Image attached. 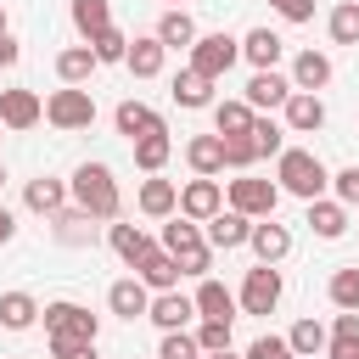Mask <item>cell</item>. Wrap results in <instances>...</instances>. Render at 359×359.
<instances>
[{
	"label": "cell",
	"mask_w": 359,
	"mask_h": 359,
	"mask_svg": "<svg viewBox=\"0 0 359 359\" xmlns=\"http://www.w3.org/2000/svg\"><path fill=\"white\" fill-rule=\"evenodd\" d=\"M325 337H331V331H325L314 314H303V320L286 331V348H292L297 359H314V353H325Z\"/></svg>",
	"instance_id": "d6a6232c"
},
{
	"label": "cell",
	"mask_w": 359,
	"mask_h": 359,
	"mask_svg": "<svg viewBox=\"0 0 359 359\" xmlns=\"http://www.w3.org/2000/svg\"><path fill=\"white\" fill-rule=\"evenodd\" d=\"M202 359H241V353H230V348H224V353H202Z\"/></svg>",
	"instance_id": "816d5d0a"
},
{
	"label": "cell",
	"mask_w": 359,
	"mask_h": 359,
	"mask_svg": "<svg viewBox=\"0 0 359 359\" xmlns=\"http://www.w3.org/2000/svg\"><path fill=\"white\" fill-rule=\"evenodd\" d=\"M247 247H252V258H258V264H280V258L292 252V230H286V224H275V219H252Z\"/></svg>",
	"instance_id": "ac0fdd59"
},
{
	"label": "cell",
	"mask_w": 359,
	"mask_h": 359,
	"mask_svg": "<svg viewBox=\"0 0 359 359\" xmlns=\"http://www.w3.org/2000/svg\"><path fill=\"white\" fill-rule=\"evenodd\" d=\"M151 34H157V45H163V50H191V45H196V22H191V11H185V6L163 11Z\"/></svg>",
	"instance_id": "cb8c5ba5"
},
{
	"label": "cell",
	"mask_w": 359,
	"mask_h": 359,
	"mask_svg": "<svg viewBox=\"0 0 359 359\" xmlns=\"http://www.w3.org/2000/svg\"><path fill=\"white\" fill-rule=\"evenodd\" d=\"M90 50H95V62H123V50H129V34L112 22V28H101V34L90 39Z\"/></svg>",
	"instance_id": "60d3db41"
},
{
	"label": "cell",
	"mask_w": 359,
	"mask_h": 359,
	"mask_svg": "<svg viewBox=\"0 0 359 359\" xmlns=\"http://www.w3.org/2000/svg\"><path fill=\"white\" fill-rule=\"evenodd\" d=\"M258 163V151H252V140L247 135H236V140H224V168H236V174H247Z\"/></svg>",
	"instance_id": "f6af8a7d"
},
{
	"label": "cell",
	"mask_w": 359,
	"mask_h": 359,
	"mask_svg": "<svg viewBox=\"0 0 359 359\" xmlns=\"http://www.w3.org/2000/svg\"><path fill=\"white\" fill-rule=\"evenodd\" d=\"M22 202H28V213H62L67 208V180H50V174H39V180H28V191H22Z\"/></svg>",
	"instance_id": "4316f807"
},
{
	"label": "cell",
	"mask_w": 359,
	"mask_h": 359,
	"mask_svg": "<svg viewBox=\"0 0 359 359\" xmlns=\"http://www.w3.org/2000/svg\"><path fill=\"white\" fill-rule=\"evenodd\" d=\"M309 230H314L320 241H337V236L348 230V208H342L337 196H314V202H309Z\"/></svg>",
	"instance_id": "83f0119b"
},
{
	"label": "cell",
	"mask_w": 359,
	"mask_h": 359,
	"mask_svg": "<svg viewBox=\"0 0 359 359\" xmlns=\"http://www.w3.org/2000/svg\"><path fill=\"white\" fill-rule=\"evenodd\" d=\"M174 101H180V107H191V112H196V107H213V84H208L202 73L180 67V73H174Z\"/></svg>",
	"instance_id": "8d00e7d4"
},
{
	"label": "cell",
	"mask_w": 359,
	"mask_h": 359,
	"mask_svg": "<svg viewBox=\"0 0 359 359\" xmlns=\"http://www.w3.org/2000/svg\"><path fill=\"white\" fill-rule=\"evenodd\" d=\"M247 236H252V219H241V213H230V208H219V213L208 219V230H202V241H208L213 252L247 247Z\"/></svg>",
	"instance_id": "e0dca14e"
},
{
	"label": "cell",
	"mask_w": 359,
	"mask_h": 359,
	"mask_svg": "<svg viewBox=\"0 0 359 359\" xmlns=\"http://www.w3.org/2000/svg\"><path fill=\"white\" fill-rule=\"evenodd\" d=\"M163 62H168V50L157 45V34H135V39H129V50H123V67H129L135 79H157V73H163Z\"/></svg>",
	"instance_id": "7402d4cb"
},
{
	"label": "cell",
	"mask_w": 359,
	"mask_h": 359,
	"mask_svg": "<svg viewBox=\"0 0 359 359\" xmlns=\"http://www.w3.org/2000/svg\"><path fill=\"white\" fill-rule=\"evenodd\" d=\"M0 34H11V28H6V6H0Z\"/></svg>",
	"instance_id": "f5cc1de1"
},
{
	"label": "cell",
	"mask_w": 359,
	"mask_h": 359,
	"mask_svg": "<svg viewBox=\"0 0 359 359\" xmlns=\"http://www.w3.org/2000/svg\"><path fill=\"white\" fill-rule=\"evenodd\" d=\"M191 303H196V320H230V325H236V292H230L224 280L202 275L196 292H191Z\"/></svg>",
	"instance_id": "7c38bea8"
},
{
	"label": "cell",
	"mask_w": 359,
	"mask_h": 359,
	"mask_svg": "<svg viewBox=\"0 0 359 359\" xmlns=\"http://www.w3.org/2000/svg\"><path fill=\"white\" fill-rule=\"evenodd\" d=\"M157 247L180 264V275H196V280H202V275L213 269V247L202 241V224H191V219H180V213L163 224V241H157Z\"/></svg>",
	"instance_id": "277c9868"
},
{
	"label": "cell",
	"mask_w": 359,
	"mask_h": 359,
	"mask_svg": "<svg viewBox=\"0 0 359 359\" xmlns=\"http://www.w3.org/2000/svg\"><path fill=\"white\" fill-rule=\"evenodd\" d=\"M50 236L62 247H90L95 241V219L84 208H62V213H50Z\"/></svg>",
	"instance_id": "d4e9b609"
},
{
	"label": "cell",
	"mask_w": 359,
	"mask_h": 359,
	"mask_svg": "<svg viewBox=\"0 0 359 359\" xmlns=\"http://www.w3.org/2000/svg\"><path fill=\"white\" fill-rule=\"evenodd\" d=\"M325 34H331V45H359V0H342V6H331V17H325Z\"/></svg>",
	"instance_id": "f35d334b"
},
{
	"label": "cell",
	"mask_w": 359,
	"mask_h": 359,
	"mask_svg": "<svg viewBox=\"0 0 359 359\" xmlns=\"http://www.w3.org/2000/svg\"><path fill=\"white\" fill-rule=\"evenodd\" d=\"M67 196H73V208H84L95 224H112V219L123 213V191H118V180H112L107 163H79L73 180H67Z\"/></svg>",
	"instance_id": "6da1fadb"
},
{
	"label": "cell",
	"mask_w": 359,
	"mask_h": 359,
	"mask_svg": "<svg viewBox=\"0 0 359 359\" xmlns=\"http://www.w3.org/2000/svg\"><path fill=\"white\" fill-rule=\"evenodd\" d=\"M325 359H359V314H337L325 337Z\"/></svg>",
	"instance_id": "d590c367"
},
{
	"label": "cell",
	"mask_w": 359,
	"mask_h": 359,
	"mask_svg": "<svg viewBox=\"0 0 359 359\" xmlns=\"http://www.w3.org/2000/svg\"><path fill=\"white\" fill-rule=\"evenodd\" d=\"M17 56H22V39L17 34H0V67H17Z\"/></svg>",
	"instance_id": "c3c4849f"
},
{
	"label": "cell",
	"mask_w": 359,
	"mask_h": 359,
	"mask_svg": "<svg viewBox=\"0 0 359 359\" xmlns=\"http://www.w3.org/2000/svg\"><path fill=\"white\" fill-rule=\"evenodd\" d=\"M174 6H185V0H168V11H174Z\"/></svg>",
	"instance_id": "11a10c76"
},
{
	"label": "cell",
	"mask_w": 359,
	"mask_h": 359,
	"mask_svg": "<svg viewBox=\"0 0 359 359\" xmlns=\"http://www.w3.org/2000/svg\"><path fill=\"white\" fill-rule=\"evenodd\" d=\"M95 67H101V62H95L90 45H67V50L56 56V79H62V84H90Z\"/></svg>",
	"instance_id": "4dcf8cb0"
},
{
	"label": "cell",
	"mask_w": 359,
	"mask_h": 359,
	"mask_svg": "<svg viewBox=\"0 0 359 359\" xmlns=\"http://www.w3.org/2000/svg\"><path fill=\"white\" fill-rule=\"evenodd\" d=\"M224 208L241 213V219H275V208H280V185H275V180H252V174H241V180H230Z\"/></svg>",
	"instance_id": "52a82bcc"
},
{
	"label": "cell",
	"mask_w": 359,
	"mask_h": 359,
	"mask_svg": "<svg viewBox=\"0 0 359 359\" xmlns=\"http://www.w3.org/2000/svg\"><path fill=\"white\" fill-rule=\"evenodd\" d=\"M191 337H196L202 353H224V348H230V320H202Z\"/></svg>",
	"instance_id": "b9f144b4"
},
{
	"label": "cell",
	"mask_w": 359,
	"mask_h": 359,
	"mask_svg": "<svg viewBox=\"0 0 359 359\" xmlns=\"http://www.w3.org/2000/svg\"><path fill=\"white\" fill-rule=\"evenodd\" d=\"M39 314H45V342H50V359H67L73 348H90V342L101 337V320H95L84 303L56 297V303H45Z\"/></svg>",
	"instance_id": "7a4b0ae2"
},
{
	"label": "cell",
	"mask_w": 359,
	"mask_h": 359,
	"mask_svg": "<svg viewBox=\"0 0 359 359\" xmlns=\"http://www.w3.org/2000/svg\"><path fill=\"white\" fill-rule=\"evenodd\" d=\"M219 208H224V185H219V180H185V185H180V219L208 224Z\"/></svg>",
	"instance_id": "9c48e42d"
},
{
	"label": "cell",
	"mask_w": 359,
	"mask_h": 359,
	"mask_svg": "<svg viewBox=\"0 0 359 359\" xmlns=\"http://www.w3.org/2000/svg\"><path fill=\"white\" fill-rule=\"evenodd\" d=\"M67 17H73V28H79V39L90 45L101 28H112V0H73Z\"/></svg>",
	"instance_id": "f546056e"
},
{
	"label": "cell",
	"mask_w": 359,
	"mask_h": 359,
	"mask_svg": "<svg viewBox=\"0 0 359 359\" xmlns=\"http://www.w3.org/2000/svg\"><path fill=\"white\" fill-rule=\"evenodd\" d=\"M280 112H286V135H314V129H325V101H320V95L292 90Z\"/></svg>",
	"instance_id": "d6986e66"
},
{
	"label": "cell",
	"mask_w": 359,
	"mask_h": 359,
	"mask_svg": "<svg viewBox=\"0 0 359 359\" xmlns=\"http://www.w3.org/2000/svg\"><path fill=\"white\" fill-rule=\"evenodd\" d=\"M157 359H202V348H196V337H191V331H163Z\"/></svg>",
	"instance_id": "7bdbcfd3"
},
{
	"label": "cell",
	"mask_w": 359,
	"mask_h": 359,
	"mask_svg": "<svg viewBox=\"0 0 359 359\" xmlns=\"http://www.w3.org/2000/svg\"><path fill=\"white\" fill-rule=\"evenodd\" d=\"M135 208H140L146 219H174V213H180V185H174V180H163V174H151V180H140Z\"/></svg>",
	"instance_id": "2e32d148"
},
{
	"label": "cell",
	"mask_w": 359,
	"mask_h": 359,
	"mask_svg": "<svg viewBox=\"0 0 359 359\" xmlns=\"http://www.w3.org/2000/svg\"><path fill=\"white\" fill-rule=\"evenodd\" d=\"M275 185L286 191V196H303V202H314V196H325V185H331V168L309 151V146H286L280 157H275Z\"/></svg>",
	"instance_id": "3957f363"
},
{
	"label": "cell",
	"mask_w": 359,
	"mask_h": 359,
	"mask_svg": "<svg viewBox=\"0 0 359 359\" xmlns=\"http://www.w3.org/2000/svg\"><path fill=\"white\" fill-rule=\"evenodd\" d=\"M45 118V101L34 95V90H0V129H34Z\"/></svg>",
	"instance_id": "4fadbf2b"
},
{
	"label": "cell",
	"mask_w": 359,
	"mask_h": 359,
	"mask_svg": "<svg viewBox=\"0 0 359 359\" xmlns=\"http://www.w3.org/2000/svg\"><path fill=\"white\" fill-rule=\"evenodd\" d=\"M241 56L252 62V73H269V67H280L286 39H280L275 28H247V34H241Z\"/></svg>",
	"instance_id": "5bb4252c"
},
{
	"label": "cell",
	"mask_w": 359,
	"mask_h": 359,
	"mask_svg": "<svg viewBox=\"0 0 359 359\" xmlns=\"http://www.w3.org/2000/svg\"><path fill=\"white\" fill-rule=\"evenodd\" d=\"M241 359H297V353L286 348V337H275V331H264V337H252V348H247Z\"/></svg>",
	"instance_id": "ee69618b"
},
{
	"label": "cell",
	"mask_w": 359,
	"mask_h": 359,
	"mask_svg": "<svg viewBox=\"0 0 359 359\" xmlns=\"http://www.w3.org/2000/svg\"><path fill=\"white\" fill-rule=\"evenodd\" d=\"M247 140H252L258 157H280V151H286V123H275L269 112H258L252 129H247Z\"/></svg>",
	"instance_id": "e575fe53"
},
{
	"label": "cell",
	"mask_w": 359,
	"mask_h": 359,
	"mask_svg": "<svg viewBox=\"0 0 359 359\" xmlns=\"http://www.w3.org/2000/svg\"><path fill=\"white\" fill-rule=\"evenodd\" d=\"M67 359H95V342H90V348H73Z\"/></svg>",
	"instance_id": "f907efd6"
},
{
	"label": "cell",
	"mask_w": 359,
	"mask_h": 359,
	"mask_svg": "<svg viewBox=\"0 0 359 359\" xmlns=\"http://www.w3.org/2000/svg\"><path fill=\"white\" fill-rule=\"evenodd\" d=\"M280 292H286L280 269H275V264H258V269H247V280H241V292H236V309H241V314H275V309H280Z\"/></svg>",
	"instance_id": "ba28073f"
},
{
	"label": "cell",
	"mask_w": 359,
	"mask_h": 359,
	"mask_svg": "<svg viewBox=\"0 0 359 359\" xmlns=\"http://www.w3.org/2000/svg\"><path fill=\"white\" fill-rule=\"evenodd\" d=\"M185 163H191L196 180L224 174V140H219V135H191V140H185Z\"/></svg>",
	"instance_id": "603a6c76"
},
{
	"label": "cell",
	"mask_w": 359,
	"mask_h": 359,
	"mask_svg": "<svg viewBox=\"0 0 359 359\" xmlns=\"http://www.w3.org/2000/svg\"><path fill=\"white\" fill-rule=\"evenodd\" d=\"M146 320L157 325V331H185L191 320H196V303L174 286V292H151V309H146Z\"/></svg>",
	"instance_id": "8fae6325"
},
{
	"label": "cell",
	"mask_w": 359,
	"mask_h": 359,
	"mask_svg": "<svg viewBox=\"0 0 359 359\" xmlns=\"http://www.w3.org/2000/svg\"><path fill=\"white\" fill-rule=\"evenodd\" d=\"M107 241H112V252H118L129 269H140V258H146V252H157V241H151L140 224H107Z\"/></svg>",
	"instance_id": "484cf974"
},
{
	"label": "cell",
	"mask_w": 359,
	"mask_h": 359,
	"mask_svg": "<svg viewBox=\"0 0 359 359\" xmlns=\"http://www.w3.org/2000/svg\"><path fill=\"white\" fill-rule=\"evenodd\" d=\"M236 62H241V39L219 28V34H196V45H191V62H185V67H191V73H202L208 84H219Z\"/></svg>",
	"instance_id": "5b68a950"
},
{
	"label": "cell",
	"mask_w": 359,
	"mask_h": 359,
	"mask_svg": "<svg viewBox=\"0 0 359 359\" xmlns=\"http://www.w3.org/2000/svg\"><path fill=\"white\" fill-rule=\"evenodd\" d=\"M107 309H112L118 320H146V309H151V292H146L135 275H123V280H112V286H107Z\"/></svg>",
	"instance_id": "44dd1931"
},
{
	"label": "cell",
	"mask_w": 359,
	"mask_h": 359,
	"mask_svg": "<svg viewBox=\"0 0 359 359\" xmlns=\"http://www.w3.org/2000/svg\"><path fill=\"white\" fill-rule=\"evenodd\" d=\"M168 157H174V140H168V135H140V140H135V168H140V174H163Z\"/></svg>",
	"instance_id": "74e56055"
},
{
	"label": "cell",
	"mask_w": 359,
	"mask_h": 359,
	"mask_svg": "<svg viewBox=\"0 0 359 359\" xmlns=\"http://www.w3.org/2000/svg\"><path fill=\"white\" fill-rule=\"evenodd\" d=\"M0 191H6V163H0Z\"/></svg>",
	"instance_id": "db71d44e"
},
{
	"label": "cell",
	"mask_w": 359,
	"mask_h": 359,
	"mask_svg": "<svg viewBox=\"0 0 359 359\" xmlns=\"http://www.w3.org/2000/svg\"><path fill=\"white\" fill-rule=\"evenodd\" d=\"M112 123H118V135H129V140H140V135H168L163 112H151L146 101H118Z\"/></svg>",
	"instance_id": "ffe728a7"
},
{
	"label": "cell",
	"mask_w": 359,
	"mask_h": 359,
	"mask_svg": "<svg viewBox=\"0 0 359 359\" xmlns=\"http://www.w3.org/2000/svg\"><path fill=\"white\" fill-rule=\"evenodd\" d=\"M252 118H258V112H252L247 101H213V135H219V140L247 135V129H252Z\"/></svg>",
	"instance_id": "1f68e13d"
},
{
	"label": "cell",
	"mask_w": 359,
	"mask_h": 359,
	"mask_svg": "<svg viewBox=\"0 0 359 359\" xmlns=\"http://www.w3.org/2000/svg\"><path fill=\"white\" fill-rule=\"evenodd\" d=\"M34 320H39L34 292H0V325H6V331H28Z\"/></svg>",
	"instance_id": "836d02e7"
},
{
	"label": "cell",
	"mask_w": 359,
	"mask_h": 359,
	"mask_svg": "<svg viewBox=\"0 0 359 359\" xmlns=\"http://www.w3.org/2000/svg\"><path fill=\"white\" fill-rule=\"evenodd\" d=\"M45 123H50V129H62V135L90 129V123H95V95H90L84 84H62V90L45 101Z\"/></svg>",
	"instance_id": "8992f818"
},
{
	"label": "cell",
	"mask_w": 359,
	"mask_h": 359,
	"mask_svg": "<svg viewBox=\"0 0 359 359\" xmlns=\"http://www.w3.org/2000/svg\"><path fill=\"white\" fill-rule=\"evenodd\" d=\"M286 95H292V79H286L280 67L252 73V79H247V90H241V101H247L252 112H275V107H286Z\"/></svg>",
	"instance_id": "30bf717a"
},
{
	"label": "cell",
	"mask_w": 359,
	"mask_h": 359,
	"mask_svg": "<svg viewBox=\"0 0 359 359\" xmlns=\"http://www.w3.org/2000/svg\"><path fill=\"white\" fill-rule=\"evenodd\" d=\"M286 79H292V90H303V95H320V90L331 84V56H325V50H297Z\"/></svg>",
	"instance_id": "9a60e30c"
},
{
	"label": "cell",
	"mask_w": 359,
	"mask_h": 359,
	"mask_svg": "<svg viewBox=\"0 0 359 359\" xmlns=\"http://www.w3.org/2000/svg\"><path fill=\"white\" fill-rule=\"evenodd\" d=\"M11 236H17V213H11V208H0V247H6Z\"/></svg>",
	"instance_id": "681fc988"
},
{
	"label": "cell",
	"mask_w": 359,
	"mask_h": 359,
	"mask_svg": "<svg viewBox=\"0 0 359 359\" xmlns=\"http://www.w3.org/2000/svg\"><path fill=\"white\" fill-rule=\"evenodd\" d=\"M331 191H337L342 208H359V168H337L331 174Z\"/></svg>",
	"instance_id": "bcb514c9"
},
{
	"label": "cell",
	"mask_w": 359,
	"mask_h": 359,
	"mask_svg": "<svg viewBox=\"0 0 359 359\" xmlns=\"http://www.w3.org/2000/svg\"><path fill=\"white\" fill-rule=\"evenodd\" d=\"M135 280H140L146 292H174V286H180V264H174V258L157 247V252H146V258H140Z\"/></svg>",
	"instance_id": "f1b7e54d"
},
{
	"label": "cell",
	"mask_w": 359,
	"mask_h": 359,
	"mask_svg": "<svg viewBox=\"0 0 359 359\" xmlns=\"http://www.w3.org/2000/svg\"><path fill=\"white\" fill-rule=\"evenodd\" d=\"M280 22H314V0H269Z\"/></svg>",
	"instance_id": "7dc6e473"
},
{
	"label": "cell",
	"mask_w": 359,
	"mask_h": 359,
	"mask_svg": "<svg viewBox=\"0 0 359 359\" xmlns=\"http://www.w3.org/2000/svg\"><path fill=\"white\" fill-rule=\"evenodd\" d=\"M325 292H331V303H337L342 314H359V264H342Z\"/></svg>",
	"instance_id": "ab89813d"
}]
</instances>
